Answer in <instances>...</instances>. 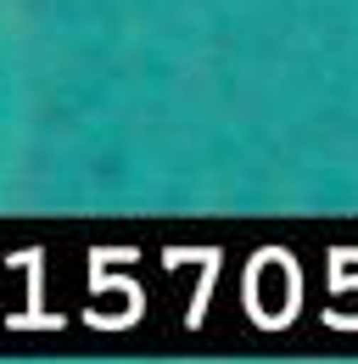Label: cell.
Segmentation results:
<instances>
[]
</instances>
